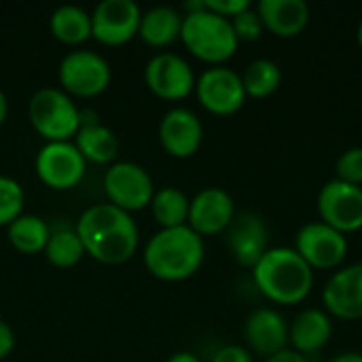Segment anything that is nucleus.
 <instances>
[{
	"label": "nucleus",
	"instance_id": "nucleus-4",
	"mask_svg": "<svg viewBox=\"0 0 362 362\" xmlns=\"http://www.w3.org/2000/svg\"><path fill=\"white\" fill-rule=\"evenodd\" d=\"M180 40L193 57L210 66H225L240 47L231 21L208 11L206 4L199 11L185 13Z\"/></svg>",
	"mask_w": 362,
	"mask_h": 362
},
{
	"label": "nucleus",
	"instance_id": "nucleus-25",
	"mask_svg": "<svg viewBox=\"0 0 362 362\" xmlns=\"http://www.w3.org/2000/svg\"><path fill=\"white\" fill-rule=\"evenodd\" d=\"M148 208L161 229L185 227L189 221L191 197L185 191H180L178 187H161L155 191Z\"/></svg>",
	"mask_w": 362,
	"mask_h": 362
},
{
	"label": "nucleus",
	"instance_id": "nucleus-18",
	"mask_svg": "<svg viewBox=\"0 0 362 362\" xmlns=\"http://www.w3.org/2000/svg\"><path fill=\"white\" fill-rule=\"evenodd\" d=\"M244 339L250 354L269 358L288 348V322L276 308H259L244 322Z\"/></svg>",
	"mask_w": 362,
	"mask_h": 362
},
{
	"label": "nucleus",
	"instance_id": "nucleus-21",
	"mask_svg": "<svg viewBox=\"0 0 362 362\" xmlns=\"http://www.w3.org/2000/svg\"><path fill=\"white\" fill-rule=\"evenodd\" d=\"M74 146L87 163L112 165L119 157V136L95 119H85L81 110V129L74 136Z\"/></svg>",
	"mask_w": 362,
	"mask_h": 362
},
{
	"label": "nucleus",
	"instance_id": "nucleus-5",
	"mask_svg": "<svg viewBox=\"0 0 362 362\" xmlns=\"http://www.w3.org/2000/svg\"><path fill=\"white\" fill-rule=\"evenodd\" d=\"M28 119L45 142H68L81 129V110L64 89L40 87L28 102Z\"/></svg>",
	"mask_w": 362,
	"mask_h": 362
},
{
	"label": "nucleus",
	"instance_id": "nucleus-36",
	"mask_svg": "<svg viewBox=\"0 0 362 362\" xmlns=\"http://www.w3.org/2000/svg\"><path fill=\"white\" fill-rule=\"evenodd\" d=\"M329 362H362V354L361 352H344V354L333 356Z\"/></svg>",
	"mask_w": 362,
	"mask_h": 362
},
{
	"label": "nucleus",
	"instance_id": "nucleus-14",
	"mask_svg": "<svg viewBox=\"0 0 362 362\" xmlns=\"http://www.w3.org/2000/svg\"><path fill=\"white\" fill-rule=\"evenodd\" d=\"M235 202L229 191L221 187H206L191 197L187 225L202 238L221 235L235 218Z\"/></svg>",
	"mask_w": 362,
	"mask_h": 362
},
{
	"label": "nucleus",
	"instance_id": "nucleus-1",
	"mask_svg": "<svg viewBox=\"0 0 362 362\" xmlns=\"http://www.w3.org/2000/svg\"><path fill=\"white\" fill-rule=\"evenodd\" d=\"M85 255L104 265H121L129 261L140 244V231L129 212L112 204H93L76 221L74 227Z\"/></svg>",
	"mask_w": 362,
	"mask_h": 362
},
{
	"label": "nucleus",
	"instance_id": "nucleus-29",
	"mask_svg": "<svg viewBox=\"0 0 362 362\" xmlns=\"http://www.w3.org/2000/svg\"><path fill=\"white\" fill-rule=\"evenodd\" d=\"M335 178L354 187H362V146L346 148L335 163Z\"/></svg>",
	"mask_w": 362,
	"mask_h": 362
},
{
	"label": "nucleus",
	"instance_id": "nucleus-38",
	"mask_svg": "<svg viewBox=\"0 0 362 362\" xmlns=\"http://www.w3.org/2000/svg\"><path fill=\"white\" fill-rule=\"evenodd\" d=\"M356 42H358V47H361L362 51V17L361 21H358V28H356Z\"/></svg>",
	"mask_w": 362,
	"mask_h": 362
},
{
	"label": "nucleus",
	"instance_id": "nucleus-30",
	"mask_svg": "<svg viewBox=\"0 0 362 362\" xmlns=\"http://www.w3.org/2000/svg\"><path fill=\"white\" fill-rule=\"evenodd\" d=\"M231 25H233V32H235V36H238L240 42H255L265 32L263 21H261V17H259V13H257L255 6H248L238 17H233L231 19Z\"/></svg>",
	"mask_w": 362,
	"mask_h": 362
},
{
	"label": "nucleus",
	"instance_id": "nucleus-34",
	"mask_svg": "<svg viewBox=\"0 0 362 362\" xmlns=\"http://www.w3.org/2000/svg\"><path fill=\"white\" fill-rule=\"evenodd\" d=\"M263 362H310V358L303 356V354H299V352H295V350H291V348H286V350H282V352L265 358Z\"/></svg>",
	"mask_w": 362,
	"mask_h": 362
},
{
	"label": "nucleus",
	"instance_id": "nucleus-10",
	"mask_svg": "<svg viewBox=\"0 0 362 362\" xmlns=\"http://www.w3.org/2000/svg\"><path fill=\"white\" fill-rule=\"evenodd\" d=\"M195 83L197 76L191 64L178 53H155L144 66V85L159 100L180 102L195 91Z\"/></svg>",
	"mask_w": 362,
	"mask_h": 362
},
{
	"label": "nucleus",
	"instance_id": "nucleus-12",
	"mask_svg": "<svg viewBox=\"0 0 362 362\" xmlns=\"http://www.w3.org/2000/svg\"><path fill=\"white\" fill-rule=\"evenodd\" d=\"M316 208L320 223L344 235L362 229V187L333 178L318 191Z\"/></svg>",
	"mask_w": 362,
	"mask_h": 362
},
{
	"label": "nucleus",
	"instance_id": "nucleus-37",
	"mask_svg": "<svg viewBox=\"0 0 362 362\" xmlns=\"http://www.w3.org/2000/svg\"><path fill=\"white\" fill-rule=\"evenodd\" d=\"M6 117H8V100H6V93L0 89V127L4 125Z\"/></svg>",
	"mask_w": 362,
	"mask_h": 362
},
{
	"label": "nucleus",
	"instance_id": "nucleus-3",
	"mask_svg": "<svg viewBox=\"0 0 362 362\" xmlns=\"http://www.w3.org/2000/svg\"><path fill=\"white\" fill-rule=\"evenodd\" d=\"M206 259L204 238L189 225L174 229H159L144 246L146 272L163 282H182L193 278Z\"/></svg>",
	"mask_w": 362,
	"mask_h": 362
},
{
	"label": "nucleus",
	"instance_id": "nucleus-7",
	"mask_svg": "<svg viewBox=\"0 0 362 362\" xmlns=\"http://www.w3.org/2000/svg\"><path fill=\"white\" fill-rule=\"evenodd\" d=\"M155 191L153 176L136 161H115L104 172V193L108 204L129 214L148 208Z\"/></svg>",
	"mask_w": 362,
	"mask_h": 362
},
{
	"label": "nucleus",
	"instance_id": "nucleus-39",
	"mask_svg": "<svg viewBox=\"0 0 362 362\" xmlns=\"http://www.w3.org/2000/svg\"><path fill=\"white\" fill-rule=\"evenodd\" d=\"M361 354H362V350H361Z\"/></svg>",
	"mask_w": 362,
	"mask_h": 362
},
{
	"label": "nucleus",
	"instance_id": "nucleus-8",
	"mask_svg": "<svg viewBox=\"0 0 362 362\" xmlns=\"http://www.w3.org/2000/svg\"><path fill=\"white\" fill-rule=\"evenodd\" d=\"M293 248L314 272H337L348 257L350 242L348 235L320 221H312L297 231Z\"/></svg>",
	"mask_w": 362,
	"mask_h": 362
},
{
	"label": "nucleus",
	"instance_id": "nucleus-16",
	"mask_svg": "<svg viewBox=\"0 0 362 362\" xmlns=\"http://www.w3.org/2000/svg\"><path fill=\"white\" fill-rule=\"evenodd\" d=\"M225 242L238 265L252 269L269 250V229L257 212H238L225 231Z\"/></svg>",
	"mask_w": 362,
	"mask_h": 362
},
{
	"label": "nucleus",
	"instance_id": "nucleus-32",
	"mask_svg": "<svg viewBox=\"0 0 362 362\" xmlns=\"http://www.w3.org/2000/svg\"><path fill=\"white\" fill-rule=\"evenodd\" d=\"M210 362H255V358L244 346H223L214 352Z\"/></svg>",
	"mask_w": 362,
	"mask_h": 362
},
{
	"label": "nucleus",
	"instance_id": "nucleus-26",
	"mask_svg": "<svg viewBox=\"0 0 362 362\" xmlns=\"http://www.w3.org/2000/svg\"><path fill=\"white\" fill-rule=\"evenodd\" d=\"M242 83L248 98L267 100L282 85V68L269 57H259L246 66V70L242 72Z\"/></svg>",
	"mask_w": 362,
	"mask_h": 362
},
{
	"label": "nucleus",
	"instance_id": "nucleus-33",
	"mask_svg": "<svg viewBox=\"0 0 362 362\" xmlns=\"http://www.w3.org/2000/svg\"><path fill=\"white\" fill-rule=\"evenodd\" d=\"M15 348V333L8 322L0 318V361H4Z\"/></svg>",
	"mask_w": 362,
	"mask_h": 362
},
{
	"label": "nucleus",
	"instance_id": "nucleus-17",
	"mask_svg": "<svg viewBox=\"0 0 362 362\" xmlns=\"http://www.w3.org/2000/svg\"><path fill=\"white\" fill-rule=\"evenodd\" d=\"M159 142L170 157L189 159L202 148L204 123L191 108H170L159 121Z\"/></svg>",
	"mask_w": 362,
	"mask_h": 362
},
{
	"label": "nucleus",
	"instance_id": "nucleus-15",
	"mask_svg": "<svg viewBox=\"0 0 362 362\" xmlns=\"http://www.w3.org/2000/svg\"><path fill=\"white\" fill-rule=\"evenodd\" d=\"M322 310L337 320H362V263L339 267L322 288Z\"/></svg>",
	"mask_w": 362,
	"mask_h": 362
},
{
	"label": "nucleus",
	"instance_id": "nucleus-27",
	"mask_svg": "<svg viewBox=\"0 0 362 362\" xmlns=\"http://www.w3.org/2000/svg\"><path fill=\"white\" fill-rule=\"evenodd\" d=\"M42 255L47 257L51 265L59 269H70L85 257V248L74 229H57V231H51V238Z\"/></svg>",
	"mask_w": 362,
	"mask_h": 362
},
{
	"label": "nucleus",
	"instance_id": "nucleus-9",
	"mask_svg": "<svg viewBox=\"0 0 362 362\" xmlns=\"http://www.w3.org/2000/svg\"><path fill=\"white\" fill-rule=\"evenodd\" d=\"M197 102L216 117H231L240 112L248 100L242 74L227 66H210L206 68L195 83Z\"/></svg>",
	"mask_w": 362,
	"mask_h": 362
},
{
	"label": "nucleus",
	"instance_id": "nucleus-22",
	"mask_svg": "<svg viewBox=\"0 0 362 362\" xmlns=\"http://www.w3.org/2000/svg\"><path fill=\"white\" fill-rule=\"evenodd\" d=\"M182 19H185V15L174 6H168V4L153 6L148 11H142L138 36L148 47H157V49L168 47V45L180 40Z\"/></svg>",
	"mask_w": 362,
	"mask_h": 362
},
{
	"label": "nucleus",
	"instance_id": "nucleus-6",
	"mask_svg": "<svg viewBox=\"0 0 362 362\" xmlns=\"http://www.w3.org/2000/svg\"><path fill=\"white\" fill-rule=\"evenodd\" d=\"M57 81L59 89H64L70 98H95L108 89L112 70L100 53L74 49L62 57L57 66Z\"/></svg>",
	"mask_w": 362,
	"mask_h": 362
},
{
	"label": "nucleus",
	"instance_id": "nucleus-31",
	"mask_svg": "<svg viewBox=\"0 0 362 362\" xmlns=\"http://www.w3.org/2000/svg\"><path fill=\"white\" fill-rule=\"evenodd\" d=\"M204 4L208 11H212V13H216L229 21L233 17H238L242 11H246L248 6H252L248 0H204Z\"/></svg>",
	"mask_w": 362,
	"mask_h": 362
},
{
	"label": "nucleus",
	"instance_id": "nucleus-23",
	"mask_svg": "<svg viewBox=\"0 0 362 362\" xmlns=\"http://www.w3.org/2000/svg\"><path fill=\"white\" fill-rule=\"evenodd\" d=\"M51 34L64 45H83L91 38V13L78 4H62L49 17Z\"/></svg>",
	"mask_w": 362,
	"mask_h": 362
},
{
	"label": "nucleus",
	"instance_id": "nucleus-2",
	"mask_svg": "<svg viewBox=\"0 0 362 362\" xmlns=\"http://www.w3.org/2000/svg\"><path fill=\"white\" fill-rule=\"evenodd\" d=\"M250 272L257 291L274 305H299L314 288V269L288 246L269 248Z\"/></svg>",
	"mask_w": 362,
	"mask_h": 362
},
{
	"label": "nucleus",
	"instance_id": "nucleus-20",
	"mask_svg": "<svg viewBox=\"0 0 362 362\" xmlns=\"http://www.w3.org/2000/svg\"><path fill=\"white\" fill-rule=\"evenodd\" d=\"M255 8L265 32L278 38H297L310 25V4L305 0H261Z\"/></svg>",
	"mask_w": 362,
	"mask_h": 362
},
{
	"label": "nucleus",
	"instance_id": "nucleus-28",
	"mask_svg": "<svg viewBox=\"0 0 362 362\" xmlns=\"http://www.w3.org/2000/svg\"><path fill=\"white\" fill-rule=\"evenodd\" d=\"M23 206V187L11 176H0V227H8L17 216H21Z\"/></svg>",
	"mask_w": 362,
	"mask_h": 362
},
{
	"label": "nucleus",
	"instance_id": "nucleus-11",
	"mask_svg": "<svg viewBox=\"0 0 362 362\" xmlns=\"http://www.w3.org/2000/svg\"><path fill=\"white\" fill-rule=\"evenodd\" d=\"M38 180L53 191H68L76 187L87 172V161L72 140L45 142L34 159Z\"/></svg>",
	"mask_w": 362,
	"mask_h": 362
},
{
	"label": "nucleus",
	"instance_id": "nucleus-24",
	"mask_svg": "<svg viewBox=\"0 0 362 362\" xmlns=\"http://www.w3.org/2000/svg\"><path fill=\"white\" fill-rule=\"evenodd\" d=\"M6 238L17 252L38 255L45 252V246L51 238V227L45 218L23 212L6 227Z\"/></svg>",
	"mask_w": 362,
	"mask_h": 362
},
{
	"label": "nucleus",
	"instance_id": "nucleus-13",
	"mask_svg": "<svg viewBox=\"0 0 362 362\" xmlns=\"http://www.w3.org/2000/svg\"><path fill=\"white\" fill-rule=\"evenodd\" d=\"M142 8L134 0H102L91 11V38L106 47H121L138 36Z\"/></svg>",
	"mask_w": 362,
	"mask_h": 362
},
{
	"label": "nucleus",
	"instance_id": "nucleus-19",
	"mask_svg": "<svg viewBox=\"0 0 362 362\" xmlns=\"http://www.w3.org/2000/svg\"><path fill=\"white\" fill-rule=\"evenodd\" d=\"M333 337V318L318 308L301 310L293 322H288V348L303 354L314 356L329 346Z\"/></svg>",
	"mask_w": 362,
	"mask_h": 362
},
{
	"label": "nucleus",
	"instance_id": "nucleus-35",
	"mask_svg": "<svg viewBox=\"0 0 362 362\" xmlns=\"http://www.w3.org/2000/svg\"><path fill=\"white\" fill-rule=\"evenodd\" d=\"M168 362H202L199 361V356H195L193 352H176V354H172Z\"/></svg>",
	"mask_w": 362,
	"mask_h": 362
}]
</instances>
